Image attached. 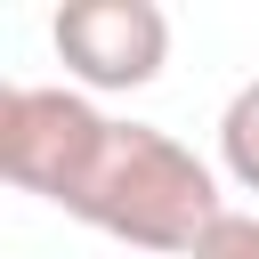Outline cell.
Segmentation results:
<instances>
[{"label": "cell", "mask_w": 259, "mask_h": 259, "mask_svg": "<svg viewBox=\"0 0 259 259\" xmlns=\"http://www.w3.org/2000/svg\"><path fill=\"white\" fill-rule=\"evenodd\" d=\"M81 227L130 243V251H162V259H194L202 235L227 219V194H219V170L178 146L170 130L154 121H113L89 178L73 186L65 202Z\"/></svg>", "instance_id": "6da1fadb"}, {"label": "cell", "mask_w": 259, "mask_h": 259, "mask_svg": "<svg viewBox=\"0 0 259 259\" xmlns=\"http://www.w3.org/2000/svg\"><path fill=\"white\" fill-rule=\"evenodd\" d=\"M105 130H113V113H97L81 89H32V81L0 89V170H8V186L40 194L57 210L89 178Z\"/></svg>", "instance_id": "7a4b0ae2"}, {"label": "cell", "mask_w": 259, "mask_h": 259, "mask_svg": "<svg viewBox=\"0 0 259 259\" xmlns=\"http://www.w3.org/2000/svg\"><path fill=\"white\" fill-rule=\"evenodd\" d=\"M49 40L81 89H146L170 65V16L154 0H65Z\"/></svg>", "instance_id": "3957f363"}, {"label": "cell", "mask_w": 259, "mask_h": 259, "mask_svg": "<svg viewBox=\"0 0 259 259\" xmlns=\"http://www.w3.org/2000/svg\"><path fill=\"white\" fill-rule=\"evenodd\" d=\"M219 170L243 186V194H259V73L227 97V113H219Z\"/></svg>", "instance_id": "277c9868"}, {"label": "cell", "mask_w": 259, "mask_h": 259, "mask_svg": "<svg viewBox=\"0 0 259 259\" xmlns=\"http://www.w3.org/2000/svg\"><path fill=\"white\" fill-rule=\"evenodd\" d=\"M194 259H259V219H251V210H227V219L202 235Z\"/></svg>", "instance_id": "5b68a950"}]
</instances>
